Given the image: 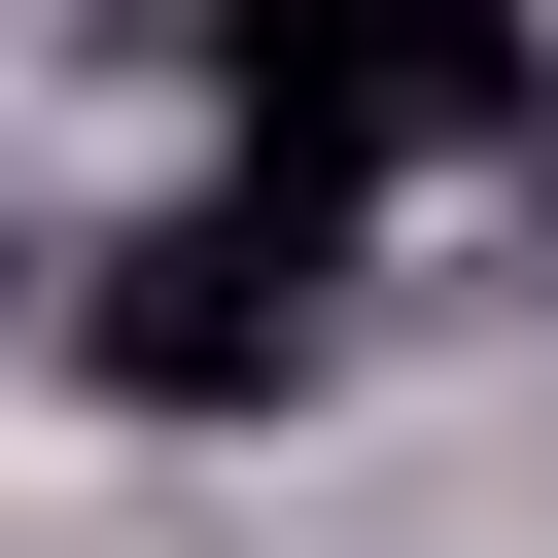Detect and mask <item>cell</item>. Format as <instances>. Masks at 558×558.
<instances>
[{
    "label": "cell",
    "instance_id": "6da1fadb",
    "mask_svg": "<svg viewBox=\"0 0 558 558\" xmlns=\"http://www.w3.org/2000/svg\"><path fill=\"white\" fill-rule=\"evenodd\" d=\"M349 209H384V174H314V140L174 174V209L70 279V384H105V418H279V384L349 349Z\"/></svg>",
    "mask_w": 558,
    "mask_h": 558
},
{
    "label": "cell",
    "instance_id": "7a4b0ae2",
    "mask_svg": "<svg viewBox=\"0 0 558 558\" xmlns=\"http://www.w3.org/2000/svg\"><path fill=\"white\" fill-rule=\"evenodd\" d=\"M174 35H209V105L314 140V174H453V140L558 105V0H174Z\"/></svg>",
    "mask_w": 558,
    "mask_h": 558
},
{
    "label": "cell",
    "instance_id": "3957f363",
    "mask_svg": "<svg viewBox=\"0 0 558 558\" xmlns=\"http://www.w3.org/2000/svg\"><path fill=\"white\" fill-rule=\"evenodd\" d=\"M523 174H558V105H523Z\"/></svg>",
    "mask_w": 558,
    "mask_h": 558
}]
</instances>
